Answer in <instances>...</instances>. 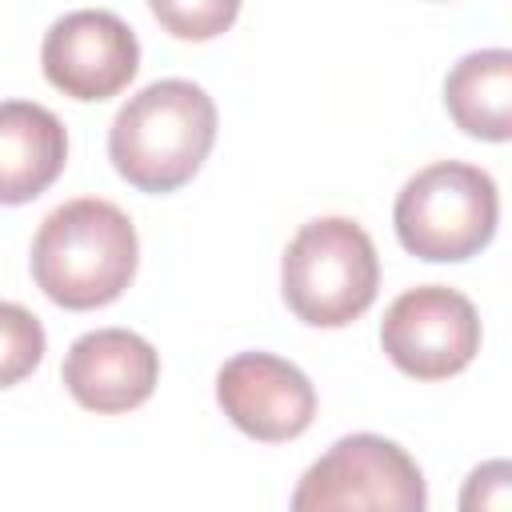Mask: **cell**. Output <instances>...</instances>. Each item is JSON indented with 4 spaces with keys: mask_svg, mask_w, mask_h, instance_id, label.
I'll use <instances>...</instances> for the list:
<instances>
[{
    "mask_svg": "<svg viewBox=\"0 0 512 512\" xmlns=\"http://www.w3.org/2000/svg\"><path fill=\"white\" fill-rule=\"evenodd\" d=\"M48 84L72 100H108L140 68L136 32L108 8H76L52 20L40 44Z\"/></svg>",
    "mask_w": 512,
    "mask_h": 512,
    "instance_id": "cell-7",
    "label": "cell"
},
{
    "mask_svg": "<svg viewBox=\"0 0 512 512\" xmlns=\"http://www.w3.org/2000/svg\"><path fill=\"white\" fill-rule=\"evenodd\" d=\"M444 108L460 132L504 144L512 136V52L480 48L460 56L444 80Z\"/></svg>",
    "mask_w": 512,
    "mask_h": 512,
    "instance_id": "cell-11",
    "label": "cell"
},
{
    "mask_svg": "<svg viewBox=\"0 0 512 512\" xmlns=\"http://www.w3.org/2000/svg\"><path fill=\"white\" fill-rule=\"evenodd\" d=\"M380 288L372 236L348 216L308 220L284 248L280 292L296 320L312 328H344L364 316Z\"/></svg>",
    "mask_w": 512,
    "mask_h": 512,
    "instance_id": "cell-3",
    "label": "cell"
},
{
    "mask_svg": "<svg viewBox=\"0 0 512 512\" xmlns=\"http://www.w3.org/2000/svg\"><path fill=\"white\" fill-rule=\"evenodd\" d=\"M500 220L496 180L464 160H436L420 168L396 196L392 224L400 244L432 264L476 256Z\"/></svg>",
    "mask_w": 512,
    "mask_h": 512,
    "instance_id": "cell-4",
    "label": "cell"
},
{
    "mask_svg": "<svg viewBox=\"0 0 512 512\" xmlns=\"http://www.w3.org/2000/svg\"><path fill=\"white\" fill-rule=\"evenodd\" d=\"M240 4H224V0H204V4H164L152 0V16L164 20L172 28V36L180 40H212L216 32H224L236 20Z\"/></svg>",
    "mask_w": 512,
    "mask_h": 512,
    "instance_id": "cell-13",
    "label": "cell"
},
{
    "mask_svg": "<svg viewBox=\"0 0 512 512\" xmlns=\"http://www.w3.org/2000/svg\"><path fill=\"white\" fill-rule=\"evenodd\" d=\"M44 324L12 300H0V388L20 384L44 360Z\"/></svg>",
    "mask_w": 512,
    "mask_h": 512,
    "instance_id": "cell-12",
    "label": "cell"
},
{
    "mask_svg": "<svg viewBox=\"0 0 512 512\" xmlns=\"http://www.w3.org/2000/svg\"><path fill=\"white\" fill-rule=\"evenodd\" d=\"M460 512H512V464L484 460L460 484Z\"/></svg>",
    "mask_w": 512,
    "mask_h": 512,
    "instance_id": "cell-14",
    "label": "cell"
},
{
    "mask_svg": "<svg viewBox=\"0 0 512 512\" xmlns=\"http://www.w3.org/2000/svg\"><path fill=\"white\" fill-rule=\"evenodd\" d=\"M68 160V132L36 100H0V204L16 208L56 184Z\"/></svg>",
    "mask_w": 512,
    "mask_h": 512,
    "instance_id": "cell-10",
    "label": "cell"
},
{
    "mask_svg": "<svg viewBox=\"0 0 512 512\" xmlns=\"http://www.w3.org/2000/svg\"><path fill=\"white\" fill-rule=\"evenodd\" d=\"M60 376L80 408L112 416L140 408L156 392L160 356L140 332L96 328L72 340Z\"/></svg>",
    "mask_w": 512,
    "mask_h": 512,
    "instance_id": "cell-9",
    "label": "cell"
},
{
    "mask_svg": "<svg viewBox=\"0 0 512 512\" xmlns=\"http://www.w3.org/2000/svg\"><path fill=\"white\" fill-rule=\"evenodd\" d=\"M216 144V104L212 96L180 76L156 80L128 96L108 128L112 168L140 192L184 188Z\"/></svg>",
    "mask_w": 512,
    "mask_h": 512,
    "instance_id": "cell-2",
    "label": "cell"
},
{
    "mask_svg": "<svg viewBox=\"0 0 512 512\" xmlns=\"http://www.w3.org/2000/svg\"><path fill=\"white\" fill-rule=\"evenodd\" d=\"M140 240L132 220L100 196H80L52 208L32 240V280L36 288L68 308L88 312L124 296L136 276Z\"/></svg>",
    "mask_w": 512,
    "mask_h": 512,
    "instance_id": "cell-1",
    "label": "cell"
},
{
    "mask_svg": "<svg viewBox=\"0 0 512 512\" xmlns=\"http://www.w3.org/2000/svg\"><path fill=\"white\" fill-rule=\"evenodd\" d=\"M216 404L252 440H296L316 416L312 380L284 356L240 352L216 372Z\"/></svg>",
    "mask_w": 512,
    "mask_h": 512,
    "instance_id": "cell-8",
    "label": "cell"
},
{
    "mask_svg": "<svg viewBox=\"0 0 512 512\" xmlns=\"http://www.w3.org/2000/svg\"><path fill=\"white\" fill-rule=\"evenodd\" d=\"M380 344L404 376L448 380L480 352V316L464 292L448 284H420L388 304Z\"/></svg>",
    "mask_w": 512,
    "mask_h": 512,
    "instance_id": "cell-6",
    "label": "cell"
},
{
    "mask_svg": "<svg viewBox=\"0 0 512 512\" xmlns=\"http://www.w3.org/2000/svg\"><path fill=\"white\" fill-rule=\"evenodd\" d=\"M288 512H428V484L396 440L352 432L308 464Z\"/></svg>",
    "mask_w": 512,
    "mask_h": 512,
    "instance_id": "cell-5",
    "label": "cell"
}]
</instances>
